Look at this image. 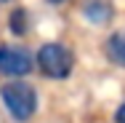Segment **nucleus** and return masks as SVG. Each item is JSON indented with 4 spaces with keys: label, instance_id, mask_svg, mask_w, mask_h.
I'll return each instance as SVG.
<instances>
[{
    "label": "nucleus",
    "instance_id": "f257e3e1",
    "mask_svg": "<svg viewBox=\"0 0 125 123\" xmlns=\"http://www.w3.org/2000/svg\"><path fill=\"white\" fill-rule=\"evenodd\" d=\"M0 96H3V104L8 110V115L13 121H29L37 110V94L35 88L24 83V80H11L0 88Z\"/></svg>",
    "mask_w": 125,
    "mask_h": 123
},
{
    "label": "nucleus",
    "instance_id": "f03ea898",
    "mask_svg": "<svg viewBox=\"0 0 125 123\" xmlns=\"http://www.w3.org/2000/svg\"><path fill=\"white\" fill-rule=\"evenodd\" d=\"M37 67L45 78L53 80H64L72 75L75 67V54L67 48L64 43H45L43 48L37 51Z\"/></svg>",
    "mask_w": 125,
    "mask_h": 123
},
{
    "label": "nucleus",
    "instance_id": "7ed1b4c3",
    "mask_svg": "<svg viewBox=\"0 0 125 123\" xmlns=\"http://www.w3.org/2000/svg\"><path fill=\"white\" fill-rule=\"evenodd\" d=\"M35 70V56L21 46H0V75L24 78Z\"/></svg>",
    "mask_w": 125,
    "mask_h": 123
},
{
    "label": "nucleus",
    "instance_id": "20e7f679",
    "mask_svg": "<svg viewBox=\"0 0 125 123\" xmlns=\"http://www.w3.org/2000/svg\"><path fill=\"white\" fill-rule=\"evenodd\" d=\"M85 16H88L91 24H106L112 19V5L106 0H91L85 5Z\"/></svg>",
    "mask_w": 125,
    "mask_h": 123
},
{
    "label": "nucleus",
    "instance_id": "39448f33",
    "mask_svg": "<svg viewBox=\"0 0 125 123\" xmlns=\"http://www.w3.org/2000/svg\"><path fill=\"white\" fill-rule=\"evenodd\" d=\"M106 56H109L115 64L125 67V32H115V35L106 40Z\"/></svg>",
    "mask_w": 125,
    "mask_h": 123
},
{
    "label": "nucleus",
    "instance_id": "423d86ee",
    "mask_svg": "<svg viewBox=\"0 0 125 123\" xmlns=\"http://www.w3.org/2000/svg\"><path fill=\"white\" fill-rule=\"evenodd\" d=\"M27 27H29V16H27L24 8H13L11 19H8V29L13 35H27Z\"/></svg>",
    "mask_w": 125,
    "mask_h": 123
},
{
    "label": "nucleus",
    "instance_id": "0eeeda50",
    "mask_svg": "<svg viewBox=\"0 0 125 123\" xmlns=\"http://www.w3.org/2000/svg\"><path fill=\"white\" fill-rule=\"evenodd\" d=\"M117 123H125V102L117 107Z\"/></svg>",
    "mask_w": 125,
    "mask_h": 123
},
{
    "label": "nucleus",
    "instance_id": "6e6552de",
    "mask_svg": "<svg viewBox=\"0 0 125 123\" xmlns=\"http://www.w3.org/2000/svg\"><path fill=\"white\" fill-rule=\"evenodd\" d=\"M51 5H59V3H64V0H48Z\"/></svg>",
    "mask_w": 125,
    "mask_h": 123
},
{
    "label": "nucleus",
    "instance_id": "1a4fd4ad",
    "mask_svg": "<svg viewBox=\"0 0 125 123\" xmlns=\"http://www.w3.org/2000/svg\"><path fill=\"white\" fill-rule=\"evenodd\" d=\"M0 3H5V0H0Z\"/></svg>",
    "mask_w": 125,
    "mask_h": 123
}]
</instances>
